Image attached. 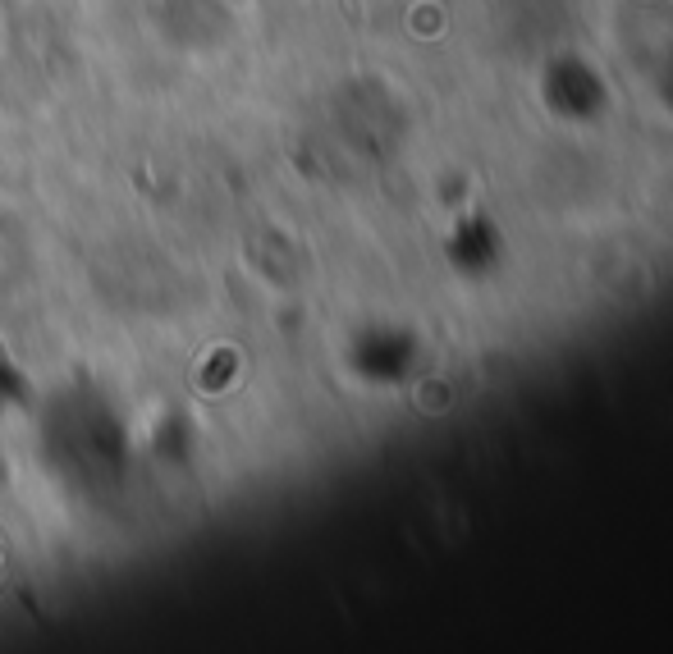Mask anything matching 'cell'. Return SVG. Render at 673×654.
<instances>
[{
	"label": "cell",
	"instance_id": "1",
	"mask_svg": "<svg viewBox=\"0 0 673 654\" xmlns=\"http://www.w3.org/2000/svg\"><path fill=\"white\" fill-rule=\"evenodd\" d=\"M413 28L417 33H440V28H445V10H440V5H417L413 10Z\"/></svg>",
	"mask_w": 673,
	"mask_h": 654
},
{
	"label": "cell",
	"instance_id": "2",
	"mask_svg": "<svg viewBox=\"0 0 673 654\" xmlns=\"http://www.w3.org/2000/svg\"><path fill=\"white\" fill-rule=\"evenodd\" d=\"M417 398H422V408H426V403H449V394H445V385H440V380H435L431 389L422 385V394H417Z\"/></svg>",
	"mask_w": 673,
	"mask_h": 654
}]
</instances>
